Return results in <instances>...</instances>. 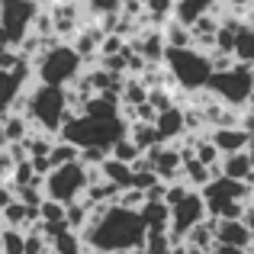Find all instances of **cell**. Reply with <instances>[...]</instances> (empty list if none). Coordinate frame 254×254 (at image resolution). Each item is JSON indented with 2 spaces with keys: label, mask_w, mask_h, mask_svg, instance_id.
Here are the masks:
<instances>
[{
  "label": "cell",
  "mask_w": 254,
  "mask_h": 254,
  "mask_svg": "<svg viewBox=\"0 0 254 254\" xmlns=\"http://www.w3.org/2000/svg\"><path fill=\"white\" fill-rule=\"evenodd\" d=\"M248 158H251V168H254V142L248 145Z\"/></svg>",
  "instance_id": "obj_34"
},
{
  "label": "cell",
  "mask_w": 254,
  "mask_h": 254,
  "mask_svg": "<svg viewBox=\"0 0 254 254\" xmlns=\"http://www.w3.org/2000/svg\"><path fill=\"white\" fill-rule=\"evenodd\" d=\"M39 251H52V242H49V235H45L42 229L29 225V229H26V248H23V254H39Z\"/></svg>",
  "instance_id": "obj_29"
},
{
  "label": "cell",
  "mask_w": 254,
  "mask_h": 254,
  "mask_svg": "<svg viewBox=\"0 0 254 254\" xmlns=\"http://www.w3.org/2000/svg\"><path fill=\"white\" fill-rule=\"evenodd\" d=\"M126 129H129V119H123V113H119V116H110V119L90 116V113H71V116L64 119V126L58 129V138H68L77 148H87V145L110 148L119 135H126Z\"/></svg>",
  "instance_id": "obj_4"
},
{
  "label": "cell",
  "mask_w": 254,
  "mask_h": 254,
  "mask_svg": "<svg viewBox=\"0 0 254 254\" xmlns=\"http://www.w3.org/2000/svg\"><path fill=\"white\" fill-rule=\"evenodd\" d=\"M110 155H113V158H119V161H129V164H135V161H138V158H142V155H145V151H142V148H138V145H135V142H132V138H129V135H119V138H116V142H113V145H110Z\"/></svg>",
  "instance_id": "obj_25"
},
{
  "label": "cell",
  "mask_w": 254,
  "mask_h": 254,
  "mask_svg": "<svg viewBox=\"0 0 254 254\" xmlns=\"http://www.w3.org/2000/svg\"><path fill=\"white\" fill-rule=\"evenodd\" d=\"M161 62H164V68H168L174 87H180L184 93L203 90L206 81H209V74H212L209 52L199 49V45H168Z\"/></svg>",
  "instance_id": "obj_3"
},
{
  "label": "cell",
  "mask_w": 254,
  "mask_h": 254,
  "mask_svg": "<svg viewBox=\"0 0 254 254\" xmlns=\"http://www.w3.org/2000/svg\"><path fill=\"white\" fill-rule=\"evenodd\" d=\"M23 93V84L13 77V71H6V68H0V113H6L13 106V100Z\"/></svg>",
  "instance_id": "obj_22"
},
{
  "label": "cell",
  "mask_w": 254,
  "mask_h": 254,
  "mask_svg": "<svg viewBox=\"0 0 254 254\" xmlns=\"http://www.w3.org/2000/svg\"><path fill=\"white\" fill-rule=\"evenodd\" d=\"M206 90L212 93L216 100H222L225 106L232 110H245L248 100L254 97V77H251V68L242 62L229 64L222 71H212L209 81H206Z\"/></svg>",
  "instance_id": "obj_6"
},
{
  "label": "cell",
  "mask_w": 254,
  "mask_h": 254,
  "mask_svg": "<svg viewBox=\"0 0 254 254\" xmlns=\"http://www.w3.org/2000/svg\"><path fill=\"white\" fill-rule=\"evenodd\" d=\"M81 3H84L87 19H90V16H106V13H119L123 0H81Z\"/></svg>",
  "instance_id": "obj_30"
},
{
  "label": "cell",
  "mask_w": 254,
  "mask_h": 254,
  "mask_svg": "<svg viewBox=\"0 0 254 254\" xmlns=\"http://www.w3.org/2000/svg\"><path fill=\"white\" fill-rule=\"evenodd\" d=\"M36 13H39L36 0H0V26L6 29L13 45H19V39L32 29Z\"/></svg>",
  "instance_id": "obj_9"
},
{
  "label": "cell",
  "mask_w": 254,
  "mask_h": 254,
  "mask_svg": "<svg viewBox=\"0 0 254 254\" xmlns=\"http://www.w3.org/2000/svg\"><path fill=\"white\" fill-rule=\"evenodd\" d=\"M193 155H196L203 164H209V168L222 161V151L216 148V142H212L209 135H206V138H196V142H193Z\"/></svg>",
  "instance_id": "obj_28"
},
{
  "label": "cell",
  "mask_w": 254,
  "mask_h": 254,
  "mask_svg": "<svg viewBox=\"0 0 254 254\" xmlns=\"http://www.w3.org/2000/svg\"><path fill=\"white\" fill-rule=\"evenodd\" d=\"M145 251H174V238L171 232H148L145 235Z\"/></svg>",
  "instance_id": "obj_32"
},
{
  "label": "cell",
  "mask_w": 254,
  "mask_h": 254,
  "mask_svg": "<svg viewBox=\"0 0 254 254\" xmlns=\"http://www.w3.org/2000/svg\"><path fill=\"white\" fill-rule=\"evenodd\" d=\"M32 64H36V81L58 84V87H71L81 77V71L87 68L84 58L74 52V45L64 42V39L45 45V49L32 58Z\"/></svg>",
  "instance_id": "obj_5"
},
{
  "label": "cell",
  "mask_w": 254,
  "mask_h": 254,
  "mask_svg": "<svg viewBox=\"0 0 254 254\" xmlns=\"http://www.w3.org/2000/svg\"><path fill=\"white\" fill-rule=\"evenodd\" d=\"M71 113L74 110L68 103V87L45 84V81H36L32 87H26V119H29L32 129L58 135V129L64 126V119Z\"/></svg>",
  "instance_id": "obj_2"
},
{
  "label": "cell",
  "mask_w": 254,
  "mask_h": 254,
  "mask_svg": "<svg viewBox=\"0 0 254 254\" xmlns=\"http://www.w3.org/2000/svg\"><path fill=\"white\" fill-rule=\"evenodd\" d=\"M232 55L242 64H254V23L242 19L235 29V45H232Z\"/></svg>",
  "instance_id": "obj_17"
},
{
  "label": "cell",
  "mask_w": 254,
  "mask_h": 254,
  "mask_svg": "<svg viewBox=\"0 0 254 254\" xmlns=\"http://www.w3.org/2000/svg\"><path fill=\"white\" fill-rule=\"evenodd\" d=\"M161 36H164V42H168V45H193L190 26L180 23L177 16H171V19H164V23H161Z\"/></svg>",
  "instance_id": "obj_21"
},
{
  "label": "cell",
  "mask_w": 254,
  "mask_h": 254,
  "mask_svg": "<svg viewBox=\"0 0 254 254\" xmlns=\"http://www.w3.org/2000/svg\"><path fill=\"white\" fill-rule=\"evenodd\" d=\"M126 135H129L142 151H148L151 145L161 142V135H158L155 123H148V119H129V129H126Z\"/></svg>",
  "instance_id": "obj_18"
},
{
  "label": "cell",
  "mask_w": 254,
  "mask_h": 254,
  "mask_svg": "<svg viewBox=\"0 0 254 254\" xmlns=\"http://www.w3.org/2000/svg\"><path fill=\"white\" fill-rule=\"evenodd\" d=\"M145 219L138 209L119 203H93L81 229L84 251H145Z\"/></svg>",
  "instance_id": "obj_1"
},
{
  "label": "cell",
  "mask_w": 254,
  "mask_h": 254,
  "mask_svg": "<svg viewBox=\"0 0 254 254\" xmlns=\"http://www.w3.org/2000/svg\"><path fill=\"white\" fill-rule=\"evenodd\" d=\"M219 168H222L225 177H235V180H245V184H254V168H251L248 148H245V151H232V155H222Z\"/></svg>",
  "instance_id": "obj_15"
},
{
  "label": "cell",
  "mask_w": 254,
  "mask_h": 254,
  "mask_svg": "<svg viewBox=\"0 0 254 254\" xmlns=\"http://www.w3.org/2000/svg\"><path fill=\"white\" fill-rule=\"evenodd\" d=\"M212 177V171H209V164H203L196 155H190V158H184V168H180V180H184L187 187H203L206 180Z\"/></svg>",
  "instance_id": "obj_20"
},
{
  "label": "cell",
  "mask_w": 254,
  "mask_h": 254,
  "mask_svg": "<svg viewBox=\"0 0 254 254\" xmlns=\"http://www.w3.org/2000/svg\"><path fill=\"white\" fill-rule=\"evenodd\" d=\"M148 103L155 106V113H161V110H168V106H174L177 100H174L171 87H148Z\"/></svg>",
  "instance_id": "obj_31"
},
{
  "label": "cell",
  "mask_w": 254,
  "mask_h": 254,
  "mask_svg": "<svg viewBox=\"0 0 254 254\" xmlns=\"http://www.w3.org/2000/svg\"><path fill=\"white\" fill-rule=\"evenodd\" d=\"M23 248H26V229L0 225V251L3 254H23Z\"/></svg>",
  "instance_id": "obj_23"
},
{
  "label": "cell",
  "mask_w": 254,
  "mask_h": 254,
  "mask_svg": "<svg viewBox=\"0 0 254 254\" xmlns=\"http://www.w3.org/2000/svg\"><path fill=\"white\" fill-rule=\"evenodd\" d=\"M77 155H81V148H77L74 142H68V138H55L52 148H49L52 168H55V164H64V161H77Z\"/></svg>",
  "instance_id": "obj_27"
},
{
  "label": "cell",
  "mask_w": 254,
  "mask_h": 254,
  "mask_svg": "<svg viewBox=\"0 0 254 254\" xmlns=\"http://www.w3.org/2000/svg\"><path fill=\"white\" fill-rule=\"evenodd\" d=\"M29 132H32V126H29V119H26L23 113H16V110H6L3 113V145L23 142Z\"/></svg>",
  "instance_id": "obj_19"
},
{
  "label": "cell",
  "mask_w": 254,
  "mask_h": 254,
  "mask_svg": "<svg viewBox=\"0 0 254 254\" xmlns=\"http://www.w3.org/2000/svg\"><path fill=\"white\" fill-rule=\"evenodd\" d=\"M100 174H103L110 184H116L119 190H123V187H132V180H135V168H132L129 161L113 158V155H106L103 161H100Z\"/></svg>",
  "instance_id": "obj_16"
},
{
  "label": "cell",
  "mask_w": 254,
  "mask_h": 254,
  "mask_svg": "<svg viewBox=\"0 0 254 254\" xmlns=\"http://www.w3.org/2000/svg\"><path fill=\"white\" fill-rule=\"evenodd\" d=\"M248 203H254V184H251V199H248Z\"/></svg>",
  "instance_id": "obj_36"
},
{
  "label": "cell",
  "mask_w": 254,
  "mask_h": 254,
  "mask_svg": "<svg viewBox=\"0 0 254 254\" xmlns=\"http://www.w3.org/2000/svg\"><path fill=\"white\" fill-rule=\"evenodd\" d=\"M171 16H174V0H145V13H142L145 23L151 19L155 26H161Z\"/></svg>",
  "instance_id": "obj_26"
},
{
  "label": "cell",
  "mask_w": 254,
  "mask_h": 254,
  "mask_svg": "<svg viewBox=\"0 0 254 254\" xmlns=\"http://www.w3.org/2000/svg\"><path fill=\"white\" fill-rule=\"evenodd\" d=\"M52 251H58V254H77V251H84L81 232H77V229H62L58 235H52Z\"/></svg>",
  "instance_id": "obj_24"
},
{
  "label": "cell",
  "mask_w": 254,
  "mask_h": 254,
  "mask_svg": "<svg viewBox=\"0 0 254 254\" xmlns=\"http://www.w3.org/2000/svg\"><path fill=\"white\" fill-rule=\"evenodd\" d=\"M209 138L216 142V148L222 151V155H232V151H245L248 145L254 142V135L245 126H238V123H229V126H212V132H209Z\"/></svg>",
  "instance_id": "obj_11"
},
{
  "label": "cell",
  "mask_w": 254,
  "mask_h": 254,
  "mask_svg": "<svg viewBox=\"0 0 254 254\" xmlns=\"http://www.w3.org/2000/svg\"><path fill=\"white\" fill-rule=\"evenodd\" d=\"M138 212H142L145 229H148V232L171 229V206L164 203V199H145V203L138 206Z\"/></svg>",
  "instance_id": "obj_14"
},
{
  "label": "cell",
  "mask_w": 254,
  "mask_h": 254,
  "mask_svg": "<svg viewBox=\"0 0 254 254\" xmlns=\"http://www.w3.org/2000/svg\"><path fill=\"white\" fill-rule=\"evenodd\" d=\"M29 164H32V171H36L39 177H45V174L52 171V158L49 155H29Z\"/></svg>",
  "instance_id": "obj_33"
},
{
  "label": "cell",
  "mask_w": 254,
  "mask_h": 254,
  "mask_svg": "<svg viewBox=\"0 0 254 254\" xmlns=\"http://www.w3.org/2000/svg\"><path fill=\"white\" fill-rule=\"evenodd\" d=\"M206 216H209V212H206V199L196 187H190L177 203H171V229L168 232L174 238V248H180V245H184V235Z\"/></svg>",
  "instance_id": "obj_8"
},
{
  "label": "cell",
  "mask_w": 254,
  "mask_h": 254,
  "mask_svg": "<svg viewBox=\"0 0 254 254\" xmlns=\"http://www.w3.org/2000/svg\"><path fill=\"white\" fill-rule=\"evenodd\" d=\"M254 232L242 219H216V248L212 251H251Z\"/></svg>",
  "instance_id": "obj_10"
},
{
  "label": "cell",
  "mask_w": 254,
  "mask_h": 254,
  "mask_svg": "<svg viewBox=\"0 0 254 254\" xmlns=\"http://www.w3.org/2000/svg\"><path fill=\"white\" fill-rule=\"evenodd\" d=\"M90 177H87V164L77 158V161H64L55 164L49 174L42 177V193L58 203H71V199H81V193L87 190Z\"/></svg>",
  "instance_id": "obj_7"
},
{
  "label": "cell",
  "mask_w": 254,
  "mask_h": 254,
  "mask_svg": "<svg viewBox=\"0 0 254 254\" xmlns=\"http://www.w3.org/2000/svg\"><path fill=\"white\" fill-rule=\"evenodd\" d=\"M0 225H3V209H0Z\"/></svg>",
  "instance_id": "obj_37"
},
{
  "label": "cell",
  "mask_w": 254,
  "mask_h": 254,
  "mask_svg": "<svg viewBox=\"0 0 254 254\" xmlns=\"http://www.w3.org/2000/svg\"><path fill=\"white\" fill-rule=\"evenodd\" d=\"M251 13H254V10H251Z\"/></svg>",
  "instance_id": "obj_38"
},
{
  "label": "cell",
  "mask_w": 254,
  "mask_h": 254,
  "mask_svg": "<svg viewBox=\"0 0 254 254\" xmlns=\"http://www.w3.org/2000/svg\"><path fill=\"white\" fill-rule=\"evenodd\" d=\"M0 145H3V113H0Z\"/></svg>",
  "instance_id": "obj_35"
},
{
  "label": "cell",
  "mask_w": 254,
  "mask_h": 254,
  "mask_svg": "<svg viewBox=\"0 0 254 254\" xmlns=\"http://www.w3.org/2000/svg\"><path fill=\"white\" fill-rule=\"evenodd\" d=\"M155 129H158V135H161V142H177V138H184V132H187L184 106L174 103V106H168V110H161L155 116Z\"/></svg>",
  "instance_id": "obj_13"
},
{
  "label": "cell",
  "mask_w": 254,
  "mask_h": 254,
  "mask_svg": "<svg viewBox=\"0 0 254 254\" xmlns=\"http://www.w3.org/2000/svg\"><path fill=\"white\" fill-rule=\"evenodd\" d=\"M216 248V216H206L184 235L180 251H212Z\"/></svg>",
  "instance_id": "obj_12"
}]
</instances>
